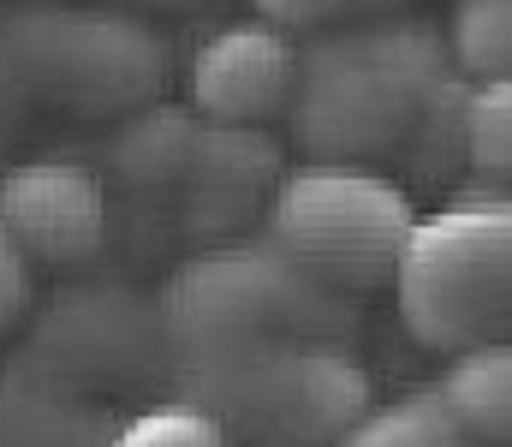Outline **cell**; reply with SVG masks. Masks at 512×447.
<instances>
[{
    "mask_svg": "<svg viewBox=\"0 0 512 447\" xmlns=\"http://www.w3.org/2000/svg\"><path fill=\"white\" fill-rule=\"evenodd\" d=\"M256 18L262 24H274V30H310V36H322V30H340V24H358V18H382L393 12L399 0H251Z\"/></svg>",
    "mask_w": 512,
    "mask_h": 447,
    "instance_id": "cell-18",
    "label": "cell"
},
{
    "mask_svg": "<svg viewBox=\"0 0 512 447\" xmlns=\"http://www.w3.org/2000/svg\"><path fill=\"white\" fill-rule=\"evenodd\" d=\"M465 173L453 197H512V78L465 90Z\"/></svg>",
    "mask_w": 512,
    "mask_h": 447,
    "instance_id": "cell-14",
    "label": "cell"
},
{
    "mask_svg": "<svg viewBox=\"0 0 512 447\" xmlns=\"http://www.w3.org/2000/svg\"><path fill=\"white\" fill-rule=\"evenodd\" d=\"M155 304L173 352L227 340H340L346 322H358V298L328 293L268 239L203 245L167 275V293Z\"/></svg>",
    "mask_w": 512,
    "mask_h": 447,
    "instance_id": "cell-6",
    "label": "cell"
},
{
    "mask_svg": "<svg viewBox=\"0 0 512 447\" xmlns=\"http://www.w3.org/2000/svg\"><path fill=\"white\" fill-rule=\"evenodd\" d=\"M36 352L48 364L36 376L66 394L78 382H137L167 352L161 304L131 287H72L42 316Z\"/></svg>",
    "mask_w": 512,
    "mask_h": 447,
    "instance_id": "cell-8",
    "label": "cell"
},
{
    "mask_svg": "<svg viewBox=\"0 0 512 447\" xmlns=\"http://www.w3.org/2000/svg\"><path fill=\"white\" fill-rule=\"evenodd\" d=\"M262 239L340 298H370L393 287L417 203L382 167L352 161H298L268 197Z\"/></svg>",
    "mask_w": 512,
    "mask_h": 447,
    "instance_id": "cell-4",
    "label": "cell"
},
{
    "mask_svg": "<svg viewBox=\"0 0 512 447\" xmlns=\"http://www.w3.org/2000/svg\"><path fill=\"white\" fill-rule=\"evenodd\" d=\"M286 179V144L262 126H209L197 120L185 173L173 185L179 233L197 245H227L256 215H268L274 185Z\"/></svg>",
    "mask_w": 512,
    "mask_h": 447,
    "instance_id": "cell-9",
    "label": "cell"
},
{
    "mask_svg": "<svg viewBox=\"0 0 512 447\" xmlns=\"http://www.w3.org/2000/svg\"><path fill=\"white\" fill-rule=\"evenodd\" d=\"M0 54L24 90L72 120H120L167 90V36L126 6L24 0L0 18Z\"/></svg>",
    "mask_w": 512,
    "mask_h": 447,
    "instance_id": "cell-3",
    "label": "cell"
},
{
    "mask_svg": "<svg viewBox=\"0 0 512 447\" xmlns=\"http://www.w3.org/2000/svg\"><path fill=\"white\" fill-rule=\"evenodd\" d=\"M0 239L30 269H90L114 239L102 173L72 155H30L0 167Z\"/></svg>",
    "mask_w": 512,
    "mask_h": 447,
    "instance_id": "cell-7",
    "label": "cell"
},
{
    "mask_svg": "<svg viewBox=\"0 0 512 447\" xmlns=\"http://www.w3.org/2000/svg\"><path fill=\"white\" fill-rule=\"evenodd\" d=\"M393 293L429 352L512 340V197H453L417 215Z\"/></svg>",
    "mask_w": 512,
    "mask_h": 447,
    "instance_id": "cell-5",
    "label": "cell"
},
{
    "mask_svg": "<svg viewBox=\"0 0 512 447\" xmlns=\"http://www.w3.org/2000/svg\"><path fill=\"white\" fill-rule=\"evenodd\" d=\"M102 447H239L209 412H197L191 400H155L143 412H131L126 424H114Z\"/></svg>",
    "mask_w": 512,
    "mask_h": 447,
    "instance_id": "cell-17",
    "label": "cell"
},
{
    "mask_svg": "<svg viewBox=\"0 0 512 447\" xmlns=\"http://www.w3.org/2000/svg\"><path fill=\"white\" fill-rule=\"evenodd\" d=\"M173 400L209 412L239 447H334L370 406V370L346 340H227L173 352Z\"/></svg>",
    "mask_w": 512,
    "mask_h": 447,
    "instance_id": "cell-2",
    "label": "cell"
},
{
    "mask_svg": "<svg viewBox=\"0 0 512 447\" xmlns=\"http://www.w3.org/2000/svg\"><path fill=\"white\" fill-rule=\"evenodd\" d=\"M298 90V42L262 18H233L197 42L185 66L191 114L209 126H268L286 120Z\"/></svg>",
    "mask_w": 512,
    "mask_h": 447,
    "instance_id": "cell-10",
    "label": "cell"
},
{
    "mask_svg": "<svg viewBox=\"0 0 512 447\" xmlns=\"http://www.w3.org/2000/svg\"><path fill=\"white\" fill-rule=\"evenodd\" d=\"M441 36L465 84L512 78V0H453V18Z\"/></svg>",
    "mask_w": 512,
    "mask_h": 447,
    "instance_id": "cell-16",
    "label": "cell"
},
{
    "mask_svg": "<svg viewBox=\"0 0 512 447\" xmlns=\"http://www.w3.org/2000/svg\"><path fill=\"white\" fill-rule=\"evenodd\" d=\"M334 447H477V442L459 430V418L447 412V400L435 388H417V394L370 406Z\"/></svg>",
    "mask_w": 512,
    "mask_h": 447,
    "instance_id": "cell-15",
    "label": "cell"
},
{
    "mask_svg": "<svg viewBox=\"0 0 512 447\" xmlns=\"http://www.w3.org/2000/svg\"><path fill=\"white\" fill-rule=\"evenodd\" d=\"M30 304H36V269H30V263L0 239V340L24 328Z\"/></svg>",
    "mask_w": 512,
    "mask_h": 447,
    "instance_id": "cell-19",
    "label": "cell"
},
{
    "mask_svg": "<svg viewBox=\"0 0 512 447\" xmlns=\"http://www.w3.org/2000/svg\"><path fill=\"white\" fill-rule=\"evenodd\" d=\"M191 132H197V114L179 108V102H143L114 120V138L102 149V185L114 179L131 197H173L179 173H185V155H191Z\"/></svg>",
    "mask_w": 512,
    "mask_h": 447,
    "instance_id": "cell-11",
    "label": "cell"
},
{
    "mask_svg": "<svg viewBox=\"0 0 512 447\" xmlns=\"http://www.w3.org/2000/svg\"><path fill=\"white\" fill-rule=\"evenodd\" d=\"M24 90H18V78H12V66H6V54H0V126H12V120H24Z\"/></svg>",
    "mask_w": 512,
    "mask_h": 447,
    "instance_id": "cell-20",
    "label": "cell"
},
{
    "mask_svg": "<svg viewBox=\"0 0 512 447\" xmlns=\"http://www.w3.org/2000/svg\"><path fill=\"white\" fill-rule=\"evenodd\" d=\"M447 36L429 18H358L298 48V90L286 108L304 161H399L429 102L447 90Z\"/></svg>",
    "mask_w": 512,
    "mask_h": 447,
    "instance_id": "cell-1",
    "label": "cell"
},
{
    "mask_svg": "<svg viewBox=\"0 0 512 447\" xmlns=\"http://www.w3.org/2000/svg\"><path fill=\"white\" fill-rule=\"evenodd\" d=\"M114 6H126V12H197V6H209V0H114Z\"/></svg>",
    "mask_w": 512,
    "mask_h": 447,
    "instance_id": "cell-21",
    "label": "cell"
},
{
    "mask_svg": "<svg viewBox=\"0 0 512 447\" xmlns=\"http://www.w3.org/2000/svg\"><path fill=\"white\" fill-rule=\"evenodd\" d=\"M435 394L477 447H512V340L453 352Z\"/></svg>",
    "mask_w": 512,
    "mask_h": 447,
    "instance_id": "cell-12",
    "label": "cell"
},
{
    "mask_svg": "<svg viewBox=\"0 0 512 447\" xmlns=\"http://www.w3.org/2000/svg\"><path fill=\"white\" fill-rule=\"evenodd\" d=\"M0 447H102V436L66 388L12 370L0 382Z\"/></svg>",
    "mask_w": 512,
    "mask_h": 447,
    "instance_id": "cell-13",
    "label": "cell"
}]
</instances>
